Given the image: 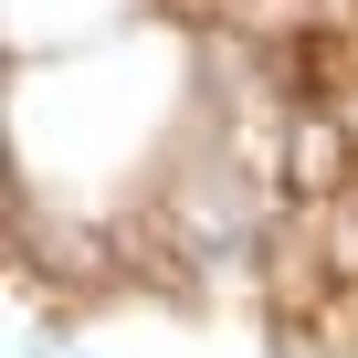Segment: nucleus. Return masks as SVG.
<instances>
[{"label": "nucleus", "instance_id": "obj_1", "mask_svg": "<svg viewBox=\"0 0 358 358\" xmlns=\"http://www.w3.org/2000/svg\"><path fill=\"white\" fill-rule=\"evenodd\" d=\"M74 358H95V348H74Z\"/></svg>", "mask_w": 358, "mask_h": 358}]
</instances>
